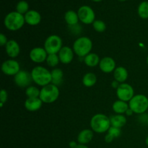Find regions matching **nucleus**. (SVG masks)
<instances>
[{"mask_svg":"<svg viewBox=\"0 0 148 148\" xmlns=\"http://www.w3.org/2000/svg\"><path fill=\"white\" fill-rule=\"evenodd\" d=\"M69 145L71 148H76V147L78 145L77 144L75 141H71L70 143H69Z\"/></svg>","mask_w":148,"mask_h":148,"instance_id":"c9c22d12","label":"nucleus"},{"mask_svg":"<svg viewBox=\"0 0 148 148\" xmlns=\"http://www.w3.org/2000/svg\"><path fill=\"white\" fill-rule=\"evenodd\" d=\"M62 47V38L56 35L49 36L45 40L44 49L48 54H57Z\"/></svg>","mask_w":148,"mask_h":148,"instance_id":"0eeeda50","label":"nucleus"},{"mask_svg":"<svg viewBox=\"0 0 148 148\" xmlns=\"http://www.w3.org/2000/svg\"><path fill=\"white\" fill-rule=\"evenodd\" d=\"M92 138H93V131L86 129L79 133L77 136V142L80 145H86L91 142Z\"/></svg>","mask_w":148,"mask_h":148,"instance_id":"a211bd4d","label":"nucleus"},{"mask_svg":"<svg viewBox=\"0 0 148 148\" xmlns=\"http://www.w3.org/2000/svg\"><path fill=\"white\" fill-rule=\"evenodd\" d=\"M120 82H119L118 81H116V79H114L112 82H111V86L113 87V88L114 89H117L119 88V86L120 85Z\"/></svg>","mask_w":148,"mask_h":148,"instance_id":"f704fd0d","label":"nucleus"},{"mask_svg":"<svg viewBox=\"0 0 148 148\" xmlns=\"http://www.w3.org/2000/svg\"><path fill=\"white\" fill-rule=\"evenodd\" d=\"M97 82V77L92 72H88L84 75L82 78V83L87 88H91L94 86Z\"/></svg>","mask_w":148,"mask_h":148,"instance_id":"393cba45","label":"nucleus"},{"mask_svg":"<svg viewBox=\"0 0 148 148\" xmlns=\"http://www.w3.org/2000/svg\"><path fill=\"white\" fill-rule=\"evenodd\" d=\"M145 143H146V145H147L148 146V136L147 137H146V140H145Z\"/></svg>","mask_w":148,"mask_h":148,"instance_id":"ea45409f","label":"nucleus"},{"mask_svg":"<svg viewBox=\"0 0 148 148\" xmlns=\"http://www.w3.org/2000/svg\"><path fill=\"white\" fill-rule=\"evenodd\" d=\"M92 26H93L94 30L95 31L98 32V33H103L106 29V23L103 20H95L94 23H92Z\"/></svg>","mask_w":148,"mask_h":148,"instance_id":"c756f323","label":"nucleus"},{"mask_svg":"<svg viewBox=\"0 0 148 148\" xmlns=\"http://www.w3.org/2000/svg\"><path fill=\"white\" fill-rule=\"evenodd\" d=\"M25 23V17L23 14L17 12H11L6 15L4 20V24L6 28L11 31H16L23 27Z\"/></svg>","mask_w":148,"mask_h":148,"instance_id":"f03ea898","label":"nucleus"},{"mask_svg":"<svg viewBox=\"0 0 148 148\" xmlns=\"http://www.w3.org/2000/svg\"><path fill=\"white\" fill-rule=\"evenodd\" d=\"M114 140V138L112 137V136L111 135V134H107L106 135V137H105V142H106V143H112L113 140Z\"/></svg>","mask_w":148,"mask_h":148,"instance_id":"72a5a7b5","label":"nucleus"},{"mask_svg":"<svg viewBox=\"0 0 148 148\" xmlns=\"http://www.w3.org/2000/svg\"><path fill=\"white\" fill-rule=\"evenodd\" d=\"M7 42H8V40H7V37L3 33H1L0 34V45H1V46H3L7 44Z\"/></svg>","mask_w":148,"mask_h":148,"instance_id":"473e14b6","label":"nucleus"},{"mask_svg":"<svg viewBox=\"0 0 148 148\" xmlns=\"http://www.w3.org/2000/svg\"><path fill=\"white\" fill-rule=\"evenodd\" d=\"M74 51L69 46H63L59 52V60L64 64L71 63L74 58Z\"/></svg>","mask_w":148,"mask_h":148,"instance_id":"4468645a","label":"nucleus"},{"mask_svg":"<svg viewBox=\"0 0 148 148\" xmlns=\"http://www.w3.org/2000/svg\"><path fill=\"white\" fill-rule=\"evenodd\" d=\"M119 1H127V0H119Z\"/></svg>","mask_w":148,"mask_h":148,"instance_id":"a19ab883","label":"nucleus"},{"mask_svg":"<svg viewBox=\"0 0 148 148\" xmlns=\"http://www.w3.org/2000/svg\"><path fill=\"white\" fill-rule=\"evenodd\" d=\"M14 81L16 85L20 88H28L33 81L31 73L25 70H20L14 76Z\"/></svg>","mask_w":148,"mask_h":148,"instance_id":"9d476101","label":"nucleus"},{"mask_svg":"<svg viewBox=\"0 0 148 148\" xmlns=\"http://www.w3.org/2000/svg\"><path fill=\"white\" fill-rule=\"evenodd\" d=\"M29 11V4L25 0H21L16 5V12L21 14H25Z\"/></svg>","mask_w":148,"mask_h":148,"instance_id":"cd10ccee","label":"nucleus"},{"mask_svg":"<svg viewBox=\"0 0 148 148\" xmlns=\"http://www.w3.org/2000/svg\"><path fill=\"white\" fill-rule=\"evenodd\" d=\"M114 77L120 83H124L128 78V71L124 66H118L114 71Z\"/></svg>","mask_w":148,"mask_h":148,"instance_id":"6ab92c4d","label":"nucleus"},{"mask_svg":"<svg viewBox=\"0 0 148 148\" xmlns=\"http://www.w3.org/2000/svg\"><path fill=\"white\" fill-rule=\"evenodd\" d=\"M59 96V90L53 84H49L43 87L40 90V99L43 103H52L58 99Z\"/></svg>","mask_w":148,"mask_h":148,"instance_id":"39448f33","label":"nucleus"},{"mask_svg":"<svg viewBox=\"0 0 148 148\" xmlns=\"http://www.w3.org/2000/svg\"><path fill=\"white\" fill-rule=\"evenodd\" d=\"M76 148H88V147H87L85 145H80L79 144L77 146Z\"/></svg>","mask_w":148,"mask_h":148,"instance_id":"4c0bfd02","label":"nucleus"},{"mask_svg":"<svg viewBox=\"0 0 148 148\" xmlns=\"http://www.w3.org/2000/svg\"><path fill=\"white\" fill-rule=\"evenodd\" d=\"M130 109L137 114H143L148 109V98L142 94L136 95L129 103Z\"/></svg>","mask_w":148,"mask_h":148,"instance_id":"423d86ee","label":"nucleus"},{"mask_svg":"<svg viewBox=\"0 0 148 148\" xmlns=\"http://www.w3.org/2000/svg\"><path fill=\"white\" fill-rule=\"evenodd\" d=\"M108 134H111L114 139L115 138H118L121 134V129L120 128H116V127H111L110 129L108 130Z\"/></svg>","mask_w":148,"mask_h":148,"instance_id":"7c9ffc66","label":"nucleus"},{"mask_svg":"<svg viewBox=\"0 0 148 148\" xmlns=\"http://www.w3.org/2000/svg\"><path fill=\"white\" fill-rule=\"evenodd\" d=\"M137 13L142 19H148V1H142L139 4Z\"/></svg>","mask_w":148,"mask_h":148,"instance_id":"a878e982","label":"nucleus"},{"mask_svg":"<svg viewBox=\"0 0 148 148\" xmlns=\"http://www.w3.org/2000/svg\"><path fill=\"white\" fill-rule=\"evenodd\" d=\"M134 89L130 84L121 83L116 89V95L120 101H130L134 96Z\"/></svg>","mask_w":148,"mask_h":148,"instance_id":"1a4fd4ad","label":"nucleus"},{"mask_svg":"<svg viewBox=\"0 0 148 148\" xmlns=\"http://www.w3.org/2000/svg\"><path fill=\"white\" fill-rule=\"evenodd\" d=\"M100 58L98 54L95 53H90L84 57V62L87 66L90 67H94L99 64Z\"/></svg>","mask_w":148,"mask_h":148,"instance_id":"b1692460","label":"nucleus"},{"mask_svg":"<svg viewBox=\"0 0 148 148\" xmlns=\"http://www.w3.org/2000/svg\"><path fill=\"white\" fill-rule=\"evenodd\" d=\"M79 21L86 25L92 24L95 21V14L94 10L88 5H83L77 11Z\"/></svg>","mask_w":148,"mask_h":148,"instance_id":"6e6552de","label":"nucleus"},{"mask_svg":"<svg viewBox=\"0 0 148 148\" xmlns=\"http://www.w3.org/2000/svg\"><path fill=\"white\" fill-rule=\"evenodd\" d=\"M111 127L110 118L103 114H97L90 120V127L93 132L99 134L106 132Z\"/></svg>","mask_w":148,"mask_h":148,"instance_id":"f257e3e1","label":"nucleus"},{"mask_svg":"<svg viewBox=\"0 0 148 148\" xmlns=\"http://www.w3.org/2000/svg\"><path fill=\"white\" fill-rule=\"evenodd\" d=\"M25 20L27 24L35 26L38 25L41 21V15L36 10H29L24 15Z\"/></svg>","mask_w":148,"mask_h":148,"instance_id":"2eb2a0df","label":"nucleus"},{"mask_svg":"<svg viewBox=\"0 0 148 148\" xmlns=\"http://www.w3.org/2000/svg\"><path fill=\"white\" fill-rule=\"evenodd\" d=\"M42 101L40 98H27L25 102V107L29 111H36L42 106Z\"/></svg>","mask_w":148,"mask_h":148,"instance_id":"f3484780","label":"nucleus"},{"mask_svg":"<svg viewBox=\"0 0 148 148\" xmlns=\"http://www.w3.org/2000/svg\"><path fill=\"white\" fill-rule=\"evenodd\" d=\"M7 98H8V94L5 90L2 89L0 92V102L4 103L6 101H7Z\"/></svg>","mask_w":148,"mask_h":148,"instance_id":"2f4dec72","label":"nucleus"},{"mask_svg":"<svg viewBox=\"0 0 148 148\" xmlns=\"http://www.w3.org/2000/svg\"><path fill=\"white\" fill-rule=\"evenodd\" d=\"M48 53L44 48L36 47L32 49L30 52V59L35 63H42L46 61L48 57Z\"/></svg>","mask_w":148,"mask_h":148,"instance_id":"f8f14e48","label":"nucleus"},{"mask_svg":"<svg viewBox=\"0 0 148 148\" xmlns=\"http://www.w3.org/2000/svg\"><path fill=\"white\" fill-rule=\"evenodd\" d=\"M110 121H111V127L121 129L127 124V118L124 115L118 114V115L111 116L110 117Z\"/></svg>","mask_w":148,"mask_h":148,"instance_id":"412c9836","label":"nucleus"},{"mask_svg":"<svg viewBox=\"0 0 148 148\" xmlns=\"http://www.w3.org/2000/svg\"><path fill=\"white\" fill-rule=\"evenodd\" d=\"M91 1H94V2H100V1H103V0H91Z\"/></svg>","mask_w":148,"mask_h":148,"instance_id":"58836bf2","label":"nucleus"},{"mask_svg":"<svg viewBox=\"0 0 148 148\" xmlns=\"http://www.w3.org/2000/svg\"><path fill=\"white\" fill-rule=\"evenodd\" d=\"M64 20L69 26L75 25L79 22V17L77 12L74 10H68L64 14Z\"/></svg>","mask_w":148,"mask_h":148,"instance_id":"4be33fe9","label":"nucleus"},{"mask_svg":"<svg viewBox=\"0 0 148 148\" xmlns=\"http://www.w3.org/2000/svg\"><path fill=\"white\" fill-rule=\"evenodd\" d=\"M99 67L101 70L104 73H110L113 71L115 70L116 67V62L113 58L106 56L104 57L100 61Z\"/></svg>","mask_w":148,"mask_h":148,"instance_id":"ddd939ff","label":"nucleus"},{"mask_svg":"<svg viewBox=\"0 0 148 148\" xmlns=\"http://www.w3.org/2000/svg\"><path fill=\"white\" fill-rule=\"evenodd\" d=\"M33 81L40 86L44 87L51 82V73L41 66H37L31 71Z\"/></svg>","mask_w":148,"mask_h":148,"instance_id":"7ed1b4c3","label":"nucleus"},{"mask_svg":"<svg viewBox=\"0 0 148 148\" xmlns=\"http://www.w3.org/2000/svg\"><path fill=\"white\" fill-rule=\"evenodd\" d=\"M113 111L118 114H123L127 112V110L130 108L129 104H127V102L122 101H115L112 106Z\"/></svg>","mask_w":148,"mask_h":148,"instance_id":"5701e85b","label":"nucleus"},{"mask_svg":"<svg viewBox=\"0 0 148 148\" xmlns=\"http://www.w3.org/2000/svg\"><path fill=\"white\" fill-rule=\"evenodd\" d=\"M147 65H148V56H147Z\"/></svg>","mask_w":148,"mask_h":148,"instance_id":"79ce46f5","label":"nucleus"},{"mask_svg":"<svg viewBox=\"0 0 148 148\" xmlns=\"http://www.w3.org/2000/svg\"><path fill=\"white\" fill-rule=\"evenodd\" d=\"M147 125H148V117H147Z\"/></svg>","mask_w":148,"mask_h":148,"instance_id":"37998d69","label":"nucleus"},{"mask_svg":"<svg viewBox=\"0 0 148 148\" xmlns=\"http://www.w3.org/2000/svg\"><path fill=\"white\" fill-rule=\"evenodd\" d=\"M60 60H59V55L57 54H49L46 59V63L51 67H55L58 65Z\"/></svg>","mask_w":148,"mask_h":148,"instance_id":"c85d7f7f","label":"nucleus"},{"mask_svg":"<svg viewBox=\"0 0 148 148\" xmlns=\"http://www.w3.org/2000/svg\"><path fill=\"white\" fill-rule=\"evenodd\" d=\"M133 113H134V112H133V111H132V110L130 109V108H129V109L127 110V112H126L125 114H127V116H132V115Z\"/></svg>","mask_w":148,"mask_h":148,"instance_id":"e433bc0d","label":"nucleus"},{"mask_svg":"<svg viewBox=\"0 0 148 148\" xmlns=\"http://www.w3.org/2000/svg\"><path fill=\"white\" fill-rule=\"evenodd\" d=\"M40 90L34 86H29L26 88L25 94L28 98H36L40 97Z\"/></svg>","mask_w":148,"mask_h":148,"instance_id":"bb28decb","label":"nucleus"},{"mask_svg":"<svg viewBox=\"0 0 148 148\" xmlns=\"http://www.w3.org/2000/svg\"><path fill=\"white\" fill-rule=\"evenodd\" d=\"M92 49V42L88 37L82 36L75 41L73 51L79 57H85L90 53Z\"/></svg>","mask_w":148,"mask_h":148,"instance_id":"20e7f679","label":"nucleus"},{"mask_svg":"<svg viewBox=\"0 0 148 148\" xmlns=\"http://www.w3.org/2000/svg\"><path fill=\"white\" fill-rule=\"evenodd\" d=\"M51 82L56 86H59L63 82L64 72L59 68H55L51 72Z\"/></svg>","mask_w":148,"mask_h":148,"instance_id":"aec40b11","label":"nucleus"},{"mask_svg":"<svg viewBox=\"0 0 148 148\" xmlns=\"http://www.w3.org/2000/svg\"><path fill=\"white\" fill-rule=\"evenodd\" d=\"M6 52L11 58H16L20 52V48L18 43L14 40H8L5 46Z\"/></svg>","mask_w":148,"mask_h":148,"instance_id":"dca6fc26","label":"nucleus"},{"mask_svg":"<svg viewBox=\"0 0 148 148\" xmlns=\"http://www.w3.org/2000/svg\"><path fill=\"white\" fill-rule=\"evenodd\" d=\"M1 71L8 76H14L20 71V66L18 62L14 59L5 61L1 64Z\"/></svg>","mask_w":148,"mask_h":148,"instance_id":"9b49d317","label":"nucleus"}]
</instances>
